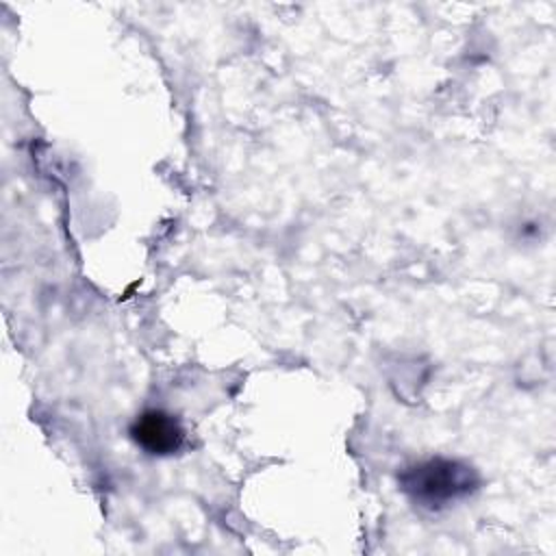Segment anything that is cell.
Here are the masks:
<instances>
[{"mask_svg": "<svg viewBox=\"0 0 556 556\" xmlns=\"http://www.w3.org/2000/svg\"><path fill=\"white\" fill-rule=\"evenodd\" d=\"M397 480L415 504L439 510L476 491L478 471L463 460L437 456L406 467Z\"/></svg>", "mask_w": 556, "mask_h": 556, "instance_id": "6da1fadb", "label": "cell"}, {"mask_svg": "<svg viewBox=\"0 0 556 556\" xmlns=\"http://www.w3.org/2000/svg\"><path fill=\"white\" fill-rule=\"evenodd\" d=\"M132 441L148 454L169 456L185 443V430L180 421L165 410H143L130 426Z\"/></svg>", "mask_w": 556, "mask_h": 556, "instance_id": "7a4b0ae2", "label": "cell"}]
</instances>
